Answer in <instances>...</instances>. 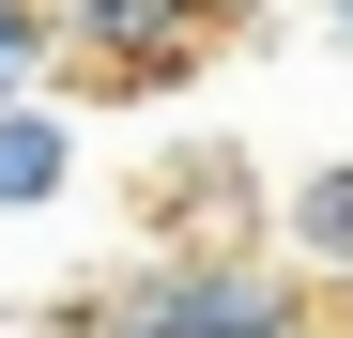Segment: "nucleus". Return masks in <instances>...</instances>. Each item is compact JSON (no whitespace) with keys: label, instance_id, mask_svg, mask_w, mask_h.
<instances>
[{"label":"nucleus","instance_id":"obj_5","mask_svg":"<svg viewBox=\"0 0 353 338\" xmlns=\"http://www.w3.org/2000/svg\"><path fill=\"white\" fill-rule=\"evenodd\" d=\"M276 246H292V277H353V154L276 200Z\"/></svg>","mask_w":353,"mask_h":338},{"label":"nucleus","instance_id":"obj_1","mask_svg":"<svg viewBox=\"0 0 353 338\" xmlns=\"http://www.w3.org/2000/svg\"><path fill=\"white\" fill-rule=\"evenodd\" d=\"M77 338H307V277L246 246H139Z\"/></svg>","mask_w":353,"mask_h":338},{"label":"nucleus","instance_id":"obj_6","mask_svg":"<svg viewBox=\"0 0 353 338\" xmlns=\"http://www.w3.org/2000/svg\"><path fill=\"white\" fill-rule=\"evenodd\" d=\"M46 77H62L46 16H31V0H0V108H16V92H46Z\"/></svg>","mask_w":353,"mask_h":338},{"label":"nucleus","instance_id":"obj_4","mask_svg":"<svg viewBox=\"0 0 353 338\" xmlns=\"http://www.w3.org/2000/svg\"><path fill=\"white\" fill-rule=\"evenodd\" d=\"M62 200H77V108L16 92L0 108V215H62Z\"/></svg>","mask_w":353,"mask_h":338},{"label":"nucleus","instance_id":"obj_7","mask_svg":"<svg viewBox=\"0 0 353 338\" xmlns=\"http://www.w3.org/2000/svg\"><path fill=\"white\" fill-rule=\"evenodd\" d=\"M323 16H338V31H353V0H323Z\"/></svg>","mask_w":353,"mask_h":338},{"label":"nucleus","instance_id":"obj_2","mask_svg":"<svg viewBox=\"0 0 353 338\" xmlns=\"http://www.w3.org/2000/svg\"><path fill=\"white\" fill-rule=\"evenodd\" d=\"M31 16H46V46L77 62L92 108H139V92H185L200 46L246 16V0H31Z\"/></svg>","mask_w":353,"mask_h":338},{"label":"nucleus","instance_id":"obj_3","mask_svg":"<svg viewBox=\"0 0 353 338\" xmlns=\"http://www.w3.org/2000/svg\"><path fill=\"white\" fill-rule=\"evenodd\" d=\"M261 185H246V154H185V169H154V246H246L261 231Z\"/></svg>","mask_w":353,"mask_h":338}]
</instances>
